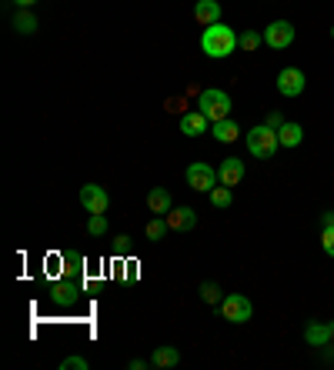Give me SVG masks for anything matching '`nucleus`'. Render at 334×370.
<instances>
[{
    "label": "nucleus",
    "instance_id": "f257e3e1",
    "mask_svg": "<svg viewBox=\"0 0 334 370\" xmlns=\"http://www.w3.org/2000/svg\"><path fill=\"white\" fill-rule=\"evenodd\" d=\"M237 47H241L237 44V33H234V27H227V23H211V27H204V33H200V50L211 57V60L231 57Z\"/></svg>",
    "mask_w": 334,
    "mask_h": 370
},
{
    "label": "nucleus",
    "instance_id": "f03ea898",
    "mask_svg": "<svg viewBox=\"0 0 334 370\" xmlns=\"http://www.w3.org/2000/svg\"><path fill=\"white\" fill-rule=\"evenodd\" d=\"M244 143H247V153H251V157H261V160H271V157L278 153V147H281L278 131L267 127V124L251 127V131L244 134Z\"/></svg>",
    "mask_w": 334,
    "mask_h": 370
},
{
    "label": "nucleus",
    "instance_id": "7ed1b4c3",
    "mask_svg": "<svg viewBox=\"0 0 334 370\" xmlns=\"http://www.w3.org/2000/svg\"><path fill=\"white\" fill-rule=\"evenodd\" d=\"M231 97H227V90H217V87H208V90H200V97H198V110L200 114H208V120L211 124H217V120L224 117H231Z\"/></svg>",
    "mask_w": 334,
    "mask_h": 370
},
{
    "label": "nucleus",
    "instance_id": "20e7f679",
    "mask_svg": "<svg viewBox=\"0 0 334 370\" xmlns=\"http://www.w3.org/2000/svg\"><path fill=\"white\" fill-rule=\"evenodd\" d=\"M184 180H188V187L190 190H198V194H211L214 187L221 184V180H217V167H211V163H204V160L188 163Z\"/></svg>",
    "mask_w": 334,
    "mask_h": 370
},
{
    "label": "nucleus",
    "instance_id": "39448f33",
    "mask_svg": "<svg viewBox=\"0 0 334 370\" xmlns=\"http://www.w3.org/2000/svg\"><path fill=\"white\" fill-rule=\"evenodd\" d=\"M254 314V304H251V297L244 294H224L221 300V317L224 320H231V324H247Z\"/></svg>",
    "mask_w": 334,
    "mask_h": 370
},
{
    "label": "nucleus",
    "instance_id": "423d86ee",
    "mask_svg": "<svg viewBox=\"0 0 334 370\" xmlns=\"http://www.w3.org/2000/svg\"><path fill=\"white\" fill-rule=\"evenodd\" d=\"M264 44L271 50H288L294 44V23L291 21H271L264 27Z\"/></svg>",
    "mask_w": 334,
    "mask_h": 370
},
{
    "label": "nucleus",
    "instance_id": "0eeeda50",
    "mask_svg": "<svg viewBox=\"0 0 334 370\" xmlns=\"http://www.w3.org/2000/svg\"><path fill=\"white\" fill-rule=\"evenodd\" d=\"M80 207L87 210V214H107V207H111V194H107L100 184H84L80 187Z\"/></svg>",
    "mask_w": 334,
    "mask_h": 370
},
{
    "label": "nucleus",
    "instance_id": "6e6552de",
    "mask_svg": "<svg viewBox=\"0 0 334 370\" xmlns=\"http://www.w3.org/2000/svg\"><path fill=\"white\" fill-rule=\"evenodd\" d=\"M304 87H308V77H304L301 67H284V70L278 74V94L281 97H301Z\"/></svg>",
    "mask_w": 334,
    "mask_h": 370
},
{
    "label": "nucleus",
    "instance_id": "1a4fd4ad",
    "mask_svg": "<svg viewBox=\"0 0 334 370\" xmlns=\"http://www.w3.org/2000/svg\"><path fill=\"white\" fill-rule=\"evenodd\" d=\"M217 180H221L224 187H237L244 180V160H241V157H224V160L217 163Z\"/></svg>",
    "mask_w": 334,
    "mask_h": 370
},
{
    "label": "nucleus",
    "instance_id": "9d476101",
    "mask_svg": "<svg viewBox=\"0 0 334 370\" xmlns=\"http://www.w3.org/2000/svg\"><path fill=\"white\" fill-rule=\"evenodd\" d=\"M80 297V283L77 281H60V283H50V300L57 307H74Z\"/></svg>",
    "mask_w": 334,
    "mask_h": 370
},
{
    "label": "nucleus",
    "instance_id": "9b49d317",
    "mask_svg": "<svg viewBox=\"0 0 334 370\" xmlns=\"http://www.w3.org/2000/svg\"><path fill=\"white\" fill-rule=\"evenodd\" d=\"M208 127H211L208 114H200V110H184V114H181V134L200 137V134H208Z\"/></svg>",
    "mask_w": 334,
    "mask_h": 370
},
{
    "label": "nucleus",
    "instance_id": "f8f14e48",
    "mask_svg": "<svg viewBox=\"0 0 334 370\" xmlns=\"http://www.w3.org/2000/svg\"><path fill=\"white\" fill-rule=\"evenodd\" d=\"M167 227L171 230H194L198 227V210L194 207H174L171 214H167Z\"/></svg>",
    "mask_w": 334,
    "mask_h": 370
},
{
    "label": "nucleus",
    "instance_id": "ddd939ff",
    "mask_svg": "<svg viewBox=\"0 0 334 370\" xmlns=\"http://www.w3.org/2000/svg\"><path fill=\"white\" fill-rule=\"evenodd\" d=\"M194 21H198L200 27L221 23V4H217V0H198V4H194Z\"/></svg>",
    "mask_w": 334,
    "mask_h": 370
},
{
    "label": "nucleus",
    "instance_id": "4468645a",
    "mask_svg": "<svg viewBox=\"0 0 334 370\" xmlns=\"http://www.w3.org/2000/svg\"><path fill=\"white\" fill-rule=\"evenodd\" d=\"M147 207H151V214H157V217H161V214H171V210H174V200H171V190H167V187H154V190H151V194H147Z\"/></svg>",
    "mask_w": 334,
    "mask_h": 370
},
{
    "label": "nucleus",
    "instance_id": "2eb2a0df",
    "mask_svg": "<svg viewBox=\"0 0 334 370\" xmlns=\"http://www.w3.org/2000/svg\"><path fill=\"white\" fill-rule=\"evenodd\" d=\"M304 340H308V347H328L334 340L331 324H308L304 327Z\"/></svg>",
    "mask_w": 334,
    "mask_h": 370
},
{
    "label": "nucleus",
    "instance_id": "dca6fc26",
    "mask_svg": "<svg viewBox=\"0 0 334 370\" xmlns=\"http://www.w3.org/2000/svg\"><path fill=\"white\" fill-rule=\"evenodd\" d=\"M211 134L217 143H234L241 137V127H237V120L224 117V120H217V124H211Z\"/></svg>",
    "mask_w": 334,
    "mask_h": 370
},
{
    "label": "nucleus",
    "instance_id": "f3484780",
    "mask_svg": "<svg viewBox=\"0 0 334 370\" xmlns=\"http://www.w3.org/2000/svg\"><path fill=\"white\" fill-rule=\"evenodd\" d=\"M278 141H281V147H301V141H304V127L301 124H294V120H284L278 127Z\"/></svg>",
    "mask_w": 334,
    "mask_h": 370
},
{
    "label": "nucleus",
    "instance_id": "a211bd4d",
    "mask_svg": "<svg viewBox=\"0 0 334 370\" xmlns=\"http://www.w3.org/2000/svg\"><path fill=\"white\" fill-rule=\"evenodd\" d=\"M181 364V350L178 347H154L151 354V367H161V370H171Z\"/></svg>",
    "mask_w": 334,
    "mask_h": 370
},
{
    "label": "nucleus",
    "instance_id": "6ab92c4d",
    "mask_svg": "<svg viewBox=\"0 0 334 370\" xmlns=\"http://www.w3.org/2000/svg\"><path fill=\"white\" fill-rule=\"evenodd\" d=\"M14 31L17 33H23V37H31V33H37V17H33L27 7H21V11L14 13Z\"/></svg>",
    "mask_w": 334,
    "mask_h": 370
},
{
    "label": "nucleus",
    "instance_id": "aec40b11",
    "mask_svg": "<svg viewBox=\"0 0 334 370\" xmlns=\"http://www.w3.org/2000/svg\"><path fill=\"white\" fill-rule=\"evenodd\" d=\"M231 190H234V187L217 184V187H214V190H211V194H208V197H211V204H214V207H217V210H227V207H231V200H234V194H231Z\"/></svg>",
    "mask_w": 334,
    "mask_h": 370
},
{
    "label": "nucleus",
    "instance_id": "412c9836",
    "mask_svg": "<svg viewBox=\"0 0 334 370\" xmlns=\"http://www.w3.org/2000/svg\"><path fill=\"white\" fill-rule=\"evenodd\" d=\"M198 294H200V300H204V304H217V307H221V300H224L221 287H217L214 281H204V283H200Z\"/></svg>",
    "mask_w": 334,
    "mask_h": 370
},
{
    "label": "nucleus",
    "instance_id": "4be33fe9",
    "mask_svg": "<svg viewBox=\"0 0 334 370\" xmlns=\"http://www.w3.org/2000/svg\"><path fill=\"white\" fill-rule=\"evenodd\" d=\"M237 44H241V50H257V47L264 44V33L244 31V33H237Z\"/></svg>",
    "mask_w": 334,
    "mask_h": 370
},
{
    "label": "nucleus",
    "instance_id": "5701e85b",
    "mask_svg": "<svg viewBox=\"0 0 334 370\" xmlns=\"http://www.w3.org/2000/svg\"><path fill=\"white\" fill-rule=\"evenodd\" d=\"M167 230H171V227H167V217H154L144 227V234H147V240H164Z\"/></svg>",
    "mask_w": 334,
    "mask_h": 370
},
{
    "label": "nucleus",
    "instance_id": "b1692460",
    "mask_svg": "<svg viewBox=\"0 0 334 370\" xmlns=\"http://www.w3.org/2000/svg\"><path fill=\"white\" fill-rule=\"evenodd\" d=\"M87 234L90 237H104V234H107V214H90Z\"/></svg>",
    "mask_w": 334,
    "mask_h": 370
},
{
    "label": "nucleus",
    "instance_id": "393cba45",
    "mask_svg": "<svg viewBox=\"0 0 334 370\" xmlns=\"http://www.w3.org/2000/svg\"><path fill=\"white\" fill-rule=\"evenodd\" d=\"M321 247L328 257H334V224L331 227H321Z\"/></svg>",
    "mask_w": 334,
    "mask_h": 370
},
{
    "label": "nucleus",
    "instance_id": "a878e982",
    "mask_svg": "<svg viewBox=\"0 0 334 370\" xmlns=\"http://www.w3.org/2000/svg\"><path fill=\"white\" fill-rule=\"evenodd\" d=\"M60 367L64 370H87L90 364H87V357H64L60 360Z\"/></svg>",
    "mask_w": 334,
    "mask_h": 370
},
{
    "label": "nucleus",
    "instance_id": "bb28decb",
    "mask_svg": "<svg viewBox=\"0 0 334 370\" xmlns=\"http://www.w3.org/2000/svg\"><path fill=\"white\" fill-rule=\"evenodd\" d=\"M264 124H267V127H274V131H278L281 124H284V117H281L278 110H271V114H267V120H264Z\"/></svg>",
    "mask_w": 334,
    "mask_h": 370
},
{
    "label": "nucleus",
    "instance_id": "cd10ccee",
    "mask_svg": "<svg viewBox=\"0 0 334 370\" xmlns=\"http://www.w3.org/2000/svg\"><path fill=\"white\" fill-rule=\"evenodd\" d=\"M114 251L127 254V251H131V237H117V240H114Z\"/></svg>",
    "mask_w": 334,
    "mask_h": 370
},
{
    "label": "nucleus",
    "instance_id": "c85d7f7f",
    "mask_svg": "<svg viewBox=\"0 0 334 370\" xmlns=\"http://www.w3.org/2000/svg\"><path fill=\"white\" fill-rule=\"evenodd\" d=\"M127 367H131V370H144V367H151V360H141V357H137V360H131Z\"/></svg>",
    "mask_w": 334,
    "mask_h": 370
},
{
    "label": "nucleus",
    "instance_id": "c756f323",
    "mask_svg": "<svg viewBox=\"0 0 334 370\" xmlns=\"http://www.w3.org/2000/svg\"><path fill=\"white\" fill-rule=\"evenodd\" d=\"M334 224V210H324L321 214V227H331Z\"/></svg>",
    "mask_w": 334,
    "mask_h": 370
},
{
    "label": "nucleus",
    "instance_id": "7c9ffc66",
    "mask_svg": "<svg viewBox=\"0 0 334 370\" xmlns=\"http://www.w3.org/2000/svg\"><path fill=\"white\" fill-rule=\"evenodd\" d=\"M14 4H17V7H33L37 0H14Z\"/></svg>",
    "mask_w": 334,
    "mask_h": 370
},
{
    "label": "nucleus",
    "instance_id": "2f4dec72",
    "mask_svg": "<svg viewBox=\"0 0 334 370\" xmlns=\"http://www.w3.org/2000/svg\"><path fill=\"white\" fill-rule=\"evenodd\" d=\"M331 330H334V320H331Z\"/></svg>",
    "mask_w": 334,
    "mask_h": 370
},
{
    "label": "nucleus",
    "instance_id": "473e14b6",
    "mask_svg": "<svg viewBox=\"0 0 334 370\" xmlns=\"http://www.w3.org/2000/svg\"><path fill=\"white\" fill-rule=\"evenodd\" d=\"M331 37H334V27H331Z\"/></svg>",
    "mask_w": 334,
    "mask_h": 370
}]
</instances>
